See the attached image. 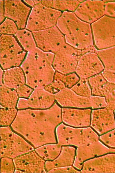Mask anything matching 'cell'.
<instances>
[{"label": "cell", "mask_w": 115, "mask_h": 173, "mask_svg": "<svg viewBox=\"0 0 115 173\" xmlns=\"http://www.w3.org/2000/svg\"><path fill=\"white\" fill-rule=\"evenodd\" d=\"M62 109L55 102L47 109L18 110L10 126L34 149L46 144H56L55 130L62 121Z\"/></svg>", "instance_id": "cell-1"}, {"label": "cell", "mask_w": 115, "mask_h": 173, "mask_svg": "<svg viewBox=\"0 0 115 173\" xmlns=\"http://www.w3.org/2000/svg\"><path fill=\"white\" fill-rule=\"evenodd\" d=\"M54 55L37 47L28 52L21 66L26 84L34 89H43L53 81L55 72L52 65Z\"/></svg>", "instance_id": "cell-2"}, {"label": "cell", "mask_w": 115, "mask_h": 173, "mask_svg": "<svg viewBox=\"0 0 115 173\" xmlns=\"http://www.w3.org/2000/svg\"><path fill=\"white\" fill-rule=\"evenodd\" d=\"M56 26L64 35L66 42L80 49L93 45L90 24L79 19L73 12H64Z\"/></svg>", "instance_id": "cell-3"}, {"label": "cell", "mask_w": 115, "mask_h": 173, "mask_svg": "<svg viewBox=\"0 0 115 173\" xmlns=\"http://www.w3.org/2000/svg\"><path fill=\"white\" fill-rule=\"evenodd\" d=\"M0 157L13 159L34 150L33 147L10 126L0 128Z\"/></svg>", "instance_id": "cell-4"}, {"label": "cell", "mask_w": 115, "mask_h": 173, "mask_svg": "<svg viewBox=\"0 0 115 173\" xmlns=\"http://www.w3.org/2000/svg\"><path fill=\"white\" fill-rule=\"evenodd\" d=\"M14 35H1L0 64L4 71L21 66L27 53Z\"/></svg>", "instance_id": "cell-5"}, {"label": "cell", "mask_w": 115, "mask_h": 173, "mask_svg": "<svg viewBox=\"0 0 115 173\" xmlns=\"http://www.w3.org/2000/svg\"><path fill=\"white\" fill-rule=\"evenodd\" d=\"M57 143L61 146L73 145L76 146L87 144L99 140V136L90 127L75 128L61 123L56 127Z\"/></svg>", "instance_id": "cell-6"}, {"label": "cell", "mask_w": 115, "mask_h": 173, "mask_svg": "<svg viewBox=\"0 0 115 173\" xmlns=\"http://www.w3.org/2000/svg\"><path fill=\"white\" fill-rule=\"evenodd\" d=\"M94 45L86 49H78L66 43L55 54L52 66L56 71L68 74L76 71L81 57L88 52H97Z\"/></svg>", "instance_id": "cell-7"}, {"label": "cell", "mask_w": 115, "mask_h": 173, "mask_svg": "<svg viewBox=\"0 0 115 173\" xmlns=\"http://www.w3.org/2000/svg\"><path fill=\"white\" fill-rule=\"evenodd\" d=\"M61 11L46 7L41 2L32 8L26 29L32 32L46 29L56 25Z\"/></svg>", "instance_id": "cell-8"}, {"label": "cell", "mask_w": 115, "mask_h": 173, "mask_svg": "<svg viewBox=\"0 0 115 173\" xmlns=\"http://www.w3.org/2000/svg\"><path fill=\"white\" fill-rule=\"evenodd\" d=\"M94 43L99 50L115 45V18L104 15L91 24Z\"/></svg>", "instance_id": "cell-9"}, {"label": "cell", "mask_w": 115, "mask_h": 173, "mask_svg": "<svg viewBox=\"0 0 115 173\" xmlns=\"http://www.w3.org/2000/svg\"><path fill=\"white\" fill-rule=\"evenodd\" d=\"M32 33L37 47L45 52L55 54L66 43L64 35L56 25Z\"/></svg>", "instance_id": "cell-10"}, {"label": "cell", "mask_w": 115, "mask_h": 173, "mask_svg": "<svg viewBox=\"0 0 115 173\" xmlns=\"http://www.w3.org/2000/svg\"><path fill=\"white\" fill-rule=\"evenodd\" d=\"M110 153H115V149L106 146L99 140L78 146L76 150L73 166L80 170L86 161Z\"/></svg>", "instance_id": "cell-11"}, {"label": "cell", "mask_w": 115, "mask_h": 173, "mask_svg": "<svg viewBox=\"0 0 115 173\" xmlns=\"http://www.w3.org/2000/svg\"><path fill=\"white\" fill-rule=\"evenodd\" d=\"M55 102L54 95L43 88L35 89L28 99H19L17 108L18 110L47 109L51 108Z\"/></svg>", "instance_id": "cell-12"}, {"label": "cell", "mask_w": 115, "mask_h": 173, "mask_svg": "<svg viewBox=\"0 0 115 173\" xmlns=\"http://www.w3.org/2000/svg\"><path fill=\"white\" fill-rule=\"evenodd\" d=\"M4 6L5 17L14 21L19 30L26 28L31 7L20 0L4 1Z\"/></svg>", "instance_id": "cell-13"}, {"label": "cell", "mask_w": 115, "mask_h": 173, "mask_svg": "<svg viewBox=\"0 0 115 173\" xmlns=\"http://www.w3.org/2000/svg\"><path fill=\"white\" fill-rule=\"evenodd\" d=\"M15 173H46L45 161L35 150L13 159Z\"/></svg>", "instance_id": "cell-14"}, {"label": "cell", "mask_w": 115, "mask_h": 173, "mask_svg": "<svg viewBox=\"0 0 115 173\" xmlns=\"http://www.w3.org/2000/svg\"><path fill=\"white\" fill-rule=\"evenodd\" d=\"M105 1L100 0L83 1L74 13L82 20L92 24L105 15Z\"/></svg>", "instance_id": "cell-15"}, {"label": "cell", "mask_w": 115, "mask_h": 173, "mask_svg": "<svg viewBox=\"0 0 115 173\" xmlns=\"http://www.w3.org/2000/svg\"><path fill=\"white\" fill-rule=\"evenodd\" d=\"M104 67L97 52L83 54L78 62L76 71L80 78H87L101 72Z\"/></svg>", "instance_id": "cell-16"}, {"label": "cell", "mask_w": 115, "mask_h": 173, "mask_svg": "<svg viewBox=\"0 0 115 173\" xmlns=\"http://www.w3.org/2000/svg\"><path fill=\"white\" fill-rule=\"evenodd\" d=\"M82 173H115V153H110L85 161Z\"/></svg>", "instance_id": "cell-17"}, {"label": "cell", "mask_w": 115, "mask_h": 173, "mask_svg": "<svg viewBox=\"0 0 115 173\" xmlns=\"http://www.w3.org/2000/svg\"><path fill=\"white\" fill-rule=\"evenodd\" d=\"M90 125L100 135L115 129L114 111L106 108L93 110Z\"/></svg>", "instance_id": "cell-18"}, {"label": "cell", "mask_w": 115, "mask_h": 173, "mask_svg": "<svg viewBox=\"0 0 115 173\" xmlns=\"http://www.w3.org/2000/svg\"><path fill=\"white\" fill-rule=\"evenodd\" d=\"M62 121L71 126L86 127L91 124V110L63 108L62 109Z\"/></svg>", "instance_id": "cell-19"}, {"label": "cell", "mask_w": 115, "mask_h": 173, "mask_svg": "<svg viewBox=\"0 0 115 173\" xmlns=\"http://www.w3.org/2000/svg\"><path fill=\"white\" fill-rule=\"evenodd\" d=\"M54 95L55 102L62 107H91L89 98L79 96L70 89L65 88Z\"/></svg>", "instance_id": "cell-20"}, {"label": "cell", "mask_w": 115, "mask_h": 173, "mask_svg": "<svg viewBox=\"0 0 115 173\" xmlns=\"http://www.w3.org/2000/svg\"><path fill=\"white\" fill-rule=\"evenodd\" d=\"M76 153V149L74 147L62 146L60 153L56 158L52 161H45V169L46 172L55 168L73 166Z\"/></svg>", "instance_id": "cell-21"}, {"label": "cell", "mask_w": 115, "mask_h": 173, "mask_svg": "<svg viewBox=\"0 0 115 173\" xmlns=\"http://www.w3.org/2000/svg\"><path fill=\"white\" fill-rule=\"evenodd\" d=\"M2 71L1 84L16 90L26 84L25 74L21 66Z\"/></svg>", "instance_id": "cell-22"}, {"label": "cell", "mask_w": 115, "mask_h": 173, "mask_svg": "<svg viewBox=\"0 0 115 173\" xmlns=\"http://www.w3.org/2000/svg\"><path fill=\"white\" fill-rule=\"evenodd\" d=\"M88 82L93 95L105 97L115 90V84L108 81L102 73L89 78Z\"/></svg>", "instance_id": "cell-23"}, {"label": "cell", "mask_w": 115, "mask_h": 173, "mask_svg": "<svg viewBox=\"0 0 115 173\" xmlns=\"http://www.w3.org/2000/svg\"><path fill=\"white\" fill-rule=\"evenodd\" d=\"M19 99L16 90L1 84L0 107L7 109L17 108Z\"/></svg>", "instance_id": "cell-24"}, {"label": "cell", "mask_w": 115, "mask_h": 173, "mask_svg": "<svg viewBox=\"0 0 115 173\" xmlns=\"http://www.w3.org/2000/svg\"><path fill=\"white\" fill-rule=\"evenodd\" d=\"M62 147L57 143L50 144L44 145L34 150L45 161H52L59 155Z\"/></svg>", "instance_id": "cell-25"}, {"label": "cell", "mask_w": 115, "mask_h": 173, "mask_svg": "<svg viewBox=\"0 0 115 173\" xmlns=\"http://www.w3.org/2000/svg\"><path fill=\"white\" fill-rule=\"evenodd\" d=\"M15 36L23 49L27 52L37 47L32 32L27 29L18 30Z\"/></svg>", "instance_id": "cell-26"}, {"label": "cell", "mask_w": 115, "mask_h": 173, "mask_svg": "<svg viewBox=\"0 0 115 173\" xmlns=\"http://www.w3.org/2000/svg\"><path fill=\"white\" fill-rule=\"evenodd\" d=\"M97 53L105 69L115 72V46L97 50Z\"/></svg>", "instance_id": "cell-27"}, {"label": "cell", "mask_w": 115, "mask_h": 173, "mask_svg": "<svg viewBox=\"0 0 115 173\" xmlns=\"http://www.w3.org/2000/svg\"><path fill=\"white\" fill-rule=\"evenodd\" d=\"M83 0H52L51 8L61 11L75 12Z\"/></svg>", "instance_id": "cell-28"}, {"label": "cell", "mask_w": 115, "mask_h": 173, "mask_svg": "<svg viewBox=\"0 0 115 173\" xmlns=\"http://www.w3.org/2000/svg\"><path fill=\"white\" fill-rule=\"evenodd\" d=\"M18 110L17 108L7 109L0 107V125L9 126L14 121Z\"/></svg>", "instance_id": "cell-29"}, {"label": "cell", "mask_w": 115, "mask_h": 173, "mask_svg": "<svg viewBox=\"0 0 115 173\" xmlns=\"http://www.w3.org/2000/svg\"><path fill=\"white\" fill-rule=\"evenodd\" d=\"M53 80L61 81L64 84L65 88L70 89L75 84L79 79L75 73L63 74L55 71Z\"/></svg>", "instance_id": "cell-30"}, {"label": "cell", "mask_w": 115, "mask_h": 173, "mask_svg": "<svg viewBox=\"0 0 115 173\" xmlns=\"http://www.w3.org/2000/svg\"><path fill=\"white\" fill-rule=\"evenodd\" d=\"M71 89L81 96L89 98L91 96V90L87 79L80 78Z\"/></svg>", "instance_id": "cell-31"}, {"label": "cell", "mask_w": 115, "mask_h": 173, "mask_svg": "<svg viewBox=\"0 0 115 173\" xmlns=\"http://www.w3.org/2000/svg\"><path fill=\"white\" fill-rule=\"evenodd\" d=\"M18 27L13 20L6 18L0 25V34L13 35L18 30Z\"/></svg>", "instance_id": "cell-32"}, {"label": "cell", "mask_w": 115, "mask_h": 173, "mask_svg": "<svg viewBox=\"0 0 115 173\" xmlns=\"http://www.w3.org/2000/svg\"><path fill=\"white\" fill-rule=\"evenodd\" d=\"M15 170L13 159L7 157L1 158V173H14Z\"/></svg>", "instance_id": "cell-33"}, {"label": "cell", "mask_w": 115, "mask_h": 173, "mask_svg": "<svg viewBox=\"0 0 115 173\" xmlns=\"http://www.w3.org/2000/svg\"><path fill=\"white\" fill-rule=\"evenodd\" d=\"M99 138L109 148L115 149V129L102 134Z\"/></svg>", "instance_id": "cell-34"}, {"label": "cell", "mask_w": 115, "mask_h": 173, "mask_svg": "<svg viewBox=\"0 0 115 173\" xmlns=\"http://www.w3.org/2000/svg\"><path fill=\"white\" fill-rule=\"evenodd\" d=\"M65 88L64 85L61 81L53 80L43 89L48 92L54 95Z\"/></svg>", "instance_id": "cell-35"}, {"label": "cell", "mask_w": 115, "mask_h": 173, "mask_svg": "<svg viewBox=\"0 0 115 173\" xmlns=\"http://www.w3.org/2000/svg\"><path fill=\"white\" fill-rule=\"evenodd\" d=\"M89 98L91 107L93 109L107 107V105L105 97L93 95Z\"/></svg>", "instance_id": "cell-36"}, {"label": "cell", "mask_w": 115, "mask_h": 173, "mask_svg": "<svg viewBox=\"0 0 115 173\" xmlns=\"http://www.w3.org/2000/svg\"><path fill=\"white\" fill-rule=\"evenodd\" d=\"M34 90L26 84L16 90L19 98L28 99Z\"/></svg>", "instance_id": "cell-37"}, {"label": "cell", "mask_w": 115, "mask_h": 173, "mask_svg": "<svg viewBox=\"0 0 115 173\" xmlns=\"http://www.w3.org/2000/svg\"><path fill=\"white\" fill-rule=\"evenodd\" d=\"M75 169L72 166L56 168L52 169L48 173H79L80 171Z\"/></svg>", "instance_id": "cell-38"}, {"label": "cell", "mask_w": 115, "mask_h": 173, "mask_svg": "<svg viewBox=\"0 0 115 173\" xmlns=\"http://www.w3.org/2000/svg\"><path fill=\"white\" fill-rule=\"evenodd\" d=\"M105 15L110 17H115V2H105Z\"/></svg>", "instance_id": "cell-39"}, {"label": "cell", "mask_w": 115, "mask_h": 173, "mask_svg": "<svg viewBox=\"0 0 115 173\" xmlns=\"http://www.w3.org/2000/svg\"><path fill=\"white\" fill-rule=\"evenodd\" d=\"M102 74L108 81L115 84V72L105 69Z\"/></svg>", "instance_id": "cell-40"}, {"label": "cell", "mask_w": 115, "mask_h": 173, "mask_svg": "<svg viewBox=\"0 0 115 173\" xmlns=\"http://www.w3.org/2000/svg\"><path fill=\"white\" fill-rule=\"evenodd\" d=\"M4 1H0V21L1 22L5 20Z\"/></svg>", "instance_id": "cell-41"}, {"label": "cell", "mask_w": 115, "mask_h": 173, "mask_svg": "<svg viewBox=\"0 0 115 173\" xmlns=\"http://www.w3.org/2000/svg\"><path fill=\"white\" fill-rule=\"evenodd\" d=\"M114 116H115V110L114 111Z\"/></svg>", "instance_id": "cell-42"}]
</instances>
